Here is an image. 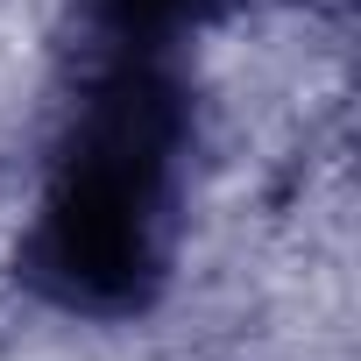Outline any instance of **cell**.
I'll return each instance as SVG.
<instances>
[{"label":"cell","mask_w":361,"mask_h":361,"mask_svg":"<svg viewBox=\"0 0 361 361\" xmlns=\"http://www.w3.org/2000/svg\"><path fill=\"white\" fill-rule=\"evenodd\" d=\"M185 92L156 64H121L78 99L22 248L43 298L85 319H128L163 290L185 199Z\"/></svg>","instance_id":"6da1fadb"},{"label":"cell","mask_w":361,"mask_h":361,"mask_svg":"<svg viewBox=\"0 0 361 361\" xmlns=\"http://www.w3.org/2000/svg\"><path fill=\"white\" fill-rule=\"evenodd\" d=\"M227 0H99V15L128 36H170V29H192V22H213Z\"/></svg>","instance_id":"7a4b0ae2"}]
</instances>
